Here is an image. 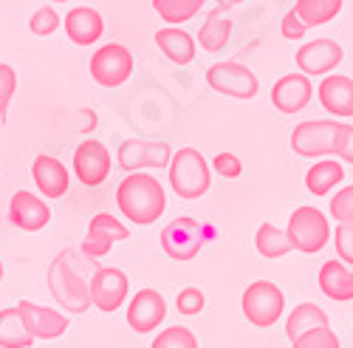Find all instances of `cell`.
I'll return each instance as SVG.
<instances>
[{"instance_id": "cell-33", "label": "cell", "mask_w": 353, "mask_h": 348, "mask_svg": "<svg viewBox=\"0 0 353 348\" xmlns=\"http://www.w3.org/2000/svg\"><path fill=\"white\" fill-rule=\"evenodd\" d=\"M60 26H63V20L54 6H40L32 17H28V28H32V35H37V37H51Z\"/></svg>"}, {"instance_id": "cell-20", "label": "cell", "mask_w": 353, "mask_h": 348, "mask_svg": "<svg viewBox=\"0 0 353 348\" xmlns=\"http://www.w3.org/2000/svg\"><path fill=\"white\" fill-rule=\"evenodd\" d=\"M63 28H65V35L74 46H94L105 35V20L91 6H77L65 14Z\"/></svg>"}, {"instance_id": "cell-43", "label": "cell", "mask_w": 353, "mask_h": 348, "mask_svg": "<svg viewBox=\"0 0 353 348\" xmlns=\"http://www.w3.org/2000/svg\"><path fill=\"white\" fill-rule=\"evenodd\" d=\"M51 3H68V0H51Z\"/></svg>"}, {"instance_id": "cell-40", "label": "cell", "mask_w": 353, "mask_h": 348, "mask_svg": "<svg viewBox=\"0 0 353 348\" xmlns=\"http://www.w3.org/2000/svg\"><path fill=\"white\" fill-rule=\"evenodd\" d=\"M280 28H283V37H285V40H303V37H305V32H308V26L297 17V12H294V9H291V12H285V17H283V26H280Z\"/></svg>"}, {"instance_id": "cell-23", "label": "cell", "mask_w": 353, "mask_h": 348, "mask_svg": "<svg viewBox=\"0 0 353 348\" xmlns=\"http://www.w3.org/2000/svg\"><path fill=\"white\" fill-rule=\"evenodd\" d=\"M319 289L322 295L331 298V300H353V272L342 264V260H325L319 269Z\"/></svg>"}, {"instance_id": "cell-30", "label": "cell", "mask_w": 353, "mask_h": 348, "mask_svg": "<svg viewBox=\"0 0 353 348\" xmlns=\"http://www.w3.org/2000/svg\"><path fill=\"white\" fill-rule=\"evenodd\" d=\"M153 9L164 23L175 26V23L192 20L203 9V0H153Z\"/></svg>"}, {"instance_id": "cell-25", "label": "cell", "mask_w": 353, "mask_h": 348, "mask_svg": "<svg viewBox=\"0 0 353 348\" xmlns=\"http://www.w3.org/2000/svg\"><path fill=\"white\" fill-rule=\"evenodd\" d=\"M322 326H328L325 309H319L316 303H300L297 309L288 314V320H285V337L297 340L300 334H305L311 329H322Z\"/></svg>"}, {"instance_id": "cell-18", "label": "cell", "mask_w": 353, "mask_h": 348, "mask_svg": "<svg viewBox=\"0 0 353 348\" xmlns=\"http://www.w3.org/2000/svg\"><path fill=\"white\" fill-rule=\"evenodd\" d=\"M314 97V85L305 74H285L272 88V105L280 113H300Z\"/></svg>"}, {"instance_id": "cell-27", "label": "cell", "mask_w": 353, "mask_h": 348, "mask_svg": "<svg viewBox=\"0 0 353 348\" xmlns=\"http://www.w3.org/2000/svg\"><path fill=\"white\" fill-rule=\"evenodd\" d=\"M345 6V0H297L294 3V12H297V17L314 28V26H325L331 23Z\"/></svg>"}, {"instance_id": "cell-8", "label": "cell", "mask_w": 353, "mask_h": 348, "mask_svg": "<svg viewBox=\"0 0 353 348\" xmlns=\"http://www.w3.org/2000/svg\"><path fill=\"white\" fill-rule=\"evenodd\" d=\"M133 74V54L122 43L99 46L91 57V77L102 88H119Z\"/></svg>"}, {"instance_id": "cell-1", "label": "cell", "mask_w": 353, "mask_h": 348, "mask_svg": "<svg viewBox=\"0 0 353 348\" xmlns=\"http://www.w3.org/2000/svg\"><path fill=\"white\" fill-rule=\"evenodd\" d=\"M99 264L77 249H63L48 267V289L68 314H82L91 303V275Z\"/></svg>"}, {"instance_id": "cell-11", "label": "cell", "mask_w": 353, "mask_h": 348, "mask_svg": "<svg viewBox=\"0 0 353 348\" xmlns=\"http://www.w3.org/2000/svg\"><path fill=\"white\" fill-rule=\"evenodd\" d=\"M110 151L99 139H85L74 151V176L85 187H99L110 176Z\"/></svg>"}, {"instance_id": "cell-14", "label": "cell", "mask_w": 353, "mask_h": 348, "mask_svg": "<svg viewBox=\"0 0 353 348\" xmlns=\"http://www.w3.org/2000/svg\"><path fill=\"white\" fill-rule=\"evenodd\" d=\"M342 57H345V48L336 40L319 37L297 48V68L305 77H328L334 74V68H339Z\"/></svg>"}, {"instance_id": "cell-2", "label": "cell", "mask_w": 353, "mask_h": 348, "mask_svg": "<svg viewBox=\"0 0 353 348\" xmlns=\"http://www.w3.org/2000/svg\"><path fill=\"white\" fill-rule=\"evenodd\" d=\"M116 207H119V213L130 224L150 226L167 210V193L156 176L136 170V173H128L125 182L116 187Z\"/></svg>"}, {"instance_id": "cell-4", "label": "cell", "mask_w": 353, "mask_h": 348, "mask_svg": "<svg viewBox=\"0 0 353 348\" xmlns=\"http://www.w3.org/2000/svg\"><path fill=\"white\" fill-rule=\"evenodd\" d=\"M285 235H288L291 249L314 255V252L325 249V244L331 238V224H328L325 213H319L316 207H297L288 218Z\"/></svg>"}, {"instance_id": "cell-19", "label": "cell", "mask_w": 353, "mask_h": 348, "mask_svg": "<svg viewBox=\"0 0 353 348\" xmlns=\"http://www.w3.org/2000/svg\"><path fill=\"white\" fill-rule=\"evenodd\" d=\"M32 179L40 190L43 198H63L68 193V167L60 162V159H54L48 153H40L32 164Z\"/></svg>"}, {"instance_id": "cell-12", "label": "cell", "mask_w": 353, "mask_h": 348, "mask_svg": "<svg viewBox=\"0 0 353 348\" xmlns=\"http://www.w3.org/2000/svg\"><path fill=\"white\" fill-rule=\"evenodd\" d=\"M128 238H130V229L119 218H113L110 213H97L91 218V224H88V235H85L79 252L85 258L97 260V258H105L116 241H128Z\"/></svg>"}, {"instance_id": "cell-24", "label": "cell", "mask_w": 353, "mask_h": 348, "mask_svg": "<svg viewBox=\"0 0 353 348\" xmlns=\"http://www.w3.org/2000/svg\"><path fill=\"white\" fill-rule=\"evenodd\" d=\"M342 179H345L342 164H339L336 159H322V162H316V164L305 173V187H308L311 195L322 198V195H328Z\"/></svg>"}, {"instance_id": "cell-31", "label": "cell", "mask_w": 353, "mask_h": 348, "mask_svg": "<svg viewBox=\"0 0 353 348\" xmlns=\"http://www.w3.org/2000/svg\"><path fill=\"white\" fill-rule=\"evenodd\" d=\"M150 348H198V340L184 326H170V329L159 331V337L153 340Z\"/></svg>"}, {"instance_id": "cell-36", "label": "cell", "mask_w": 353, "mask_h": 348, "mask_svg": "<svg viewBox=\"0 0 353 348\" xmlns=\"http://www.w3.org/2000/svg\"><path fill=\"white\" fill-rule=\"evenodd\" d=\"M203 303H207V298H203V292H201V289H195V286L181 289L179 298H175V309H179L181 314H187V317L201 314L203 311Z\"/></svg>"}, {"instance_id": "cell-28", "label": "cell", "mask_w": 353, "mask_h": 348, "mask_svg": "<svg viewBox=\"0 0 353 348\" xmlns=\"http://www.w3.org/2000/svg\"><path fill=\"white\" fill-rule=\"evenodd\" d=\"M229 37H232V20L223 17L221 12H212L207 17V23L201 26V32H198V46L203 51H212L215 54V51H221L229 43Z\"/></svg>"}, {"instance_id": "cell-16", "label": "cell", "mask_w": 353, "mask_h": 348, "mask_svg": "<svg viewBox=\"0 0 353 348\" xmlns=\"http://www.w3.org/2000/svg\"><path fill=\"white\" fill-rule=\"evenodd\" d=\"M167 317V300L156 292V289H141L133 295L128 306V326L139 334H147L164 323Z\"/></svg>"}, {"instance_id": "cell-34", "label": "cell", "mask_w": 353, "mask_h": 348, "mask_svg": "<svg viewBox=\"0 0 353 348\" xmlns=\"http://www.w3.org/2000/svg\"><path fill=\"white\" fill-rule=\"evenodd\" d=\"M14 91H17V71L6 63H0V122H6Z\"/></svg>"}, {"instance_id": "cell-13", "label": "cell", "mask_w": 353, "mask_h": 348, "mask_svg": "<svg viewBox=\"0 0 353 348\" xmlns=\"http://www.w3.org/2000/svg\"><path fill=\"white\" fill-rule=\"evenodd\" d=\"M128 292H130V283H128V275L116 267H97L94 275H91V303L110 314L116 311L125 300H128Z\"/></svg>"}, {"instance_id": "cell-21", "label": "cell", "mask_w": 353, "mask_h": 348, "mask_svg": "<svg viewBox=\"0 0 353 348\" xmlns=\"http://www.w3.org/2000/svg\"><path fill=\"white\" fill-rule=\"evenodd\" d=\"M319 105L334 116H353V79L342 74H328L316 88Z\"/></svg>"}, {"instance_id": "cell-5", "label": "cell", "mask_w": 353, "mask_h": 348, "mask_svg": "<svg viewBox=\"0 0 353 348\" xmlns=\"http://www.w3.org/2000/svg\"><path fill=\"white\" fill-rule=\"evenodd\" d=\"M241 306H243V314H246V320L252 326L272 329L283 317L285 298H283L277 283H272V280H254V283H249V289L243 292Z\"/></svg>"}, {"instance_id": "cell-41", "label": "cell", "mask_w": 353, "mask_h": 348, "mask_svg": "<svg viewBox=\"0 0 353 348\" xmlns=\"http://www.w3.org/2000/svg\"><path fill=\"white\" fill-rule=\"evenodd\" d=\"M238 3H243V0H218V6H221V9H229V6H238Z\"/></svg>"}, {"instance_id": "cell-37", "label": "cell", "mask_w": 353, "mask_h": 348, "mask_svg": "<svg viewBox=\"0 0 353 348\" xmlns=\"http://www.w3.org/2000/svg\"><path fill=\"white\" fill-rule=\"evenodd\" d=\"M334 246L342 264L353 267V224H339L334 232Z\"/></svg>"}, {"instance_id": "cell-29", "label": "cell", "mask_w": 353, "mask_h": 348, "mask_svg": "<svg viewBox=\"0 0 353 348\" xmlns=\"http://www.w3.org/2000/svg\"><path fill=\"white\" fill-rule=\"evenodd\" d=\"M254 246L263 258H283L291 252V244H288V235L285 229H277L274 224H260L257 235H254Z\"/></svg>"}, {"instance_id": "cell-42", "label": "cell", "mask_w": 353, "mask_h": 348, "mask_svg": "<svg viewBox=\"0 0 353 348\" xmlns=\"http://www.w3.org/2000/svg\"><path fill=\"white\" fill-rule=\"evenodd\" d=\"M0 280H3V260H0Z\"/></svg>"}, {"instance_id": "cell-3", "label": "cell", "mask_w": 353, "mask_h": 348, "mask_svg": "<svg viewBox=\"0 0 353 348\" xmlns=\"http://www.w3.org/2000/svg\"><path fill=\"white\" fill-rule=\"evenodd\" d=\"M170 187L179 198L195 201L212 187V170L195 148H181L170 159Z\"/></svg>"}, {"instance_id": "cell-32", "label": "cell", "mask_w": 353, "mask_h": 348, "mask_svg": "<svg viewBox=\"0 0 353 348\" xmlns=\"http://www.w3.org/2000/svg\"><path fill=\"white\" fill-rule=\"evenodd\" d=\"M291 348H339V337L334 334L331 326H322V329H311L300 334L297 340H291Z\"/></svg>"}, {"instance_id": "cell-7", "label": "cell", "mask_w": 353, "mask_h": 348, "mask_svg": "<svg viewBox=\"0 0 353 348\" xmlns=\"http://www.w3.org/2000/svg\"><path fill=\"white\" fill-rule=\"evenodd\" d=\"M336 119H308L300 122L291 133V151L303 159L334 156L336 148Z\"/></svg>"}, {"instance_id": "cell-10", "label": "cell", "mask_w": 353, "mask_h": 348, "mask_svg": "<svg viewBox=\"0 0 353 348\" xmlns=\"http://www.w3.org/2000/svg\"><path fill=\"white\" fill-rule=\"evenodd\" d=\"M172 159V148L167 142H144V139H128L119 144V153L116 162L125 173H136V170H161L170 167Z\"/></svg>"}, {"instance_id": "cell-35", "label": "cell", "mask_w": 353, "mask_h": 348, "mask_svg": "<svg viewBox=\"0 0 353 348\" xmlns=\"http://www.w3.org/2000/svg\"><path fill=\"white\" fill-rule=\"evenodd\" d=\"M331 218L336 224H353V184L342 187L334 198H331Z\"/></svg>"}, {"instance_id": "cell-9", "label": "cell", "mask_w": 353, "mask_h": 348, "mask_svg": "<svg viewBox=\"0 0 353 348\" xmlns=\"http://www.w3.org/2000/svg\"><path fill=\"white\" fill-rule=\"evenodd\" d=\"M201 246H203V226L190 215L172 218L161 229V249L172 260H192L201 252Z\"/></svg>"}, {"instance_id": "cell-22", "label": "cell", "mask_w": 353, "mask_h": 348, "mask_svg": "<svg viewBox=\"0 0 353 348\" xmlns=\"http://www.w3.org/2000/svg\"><path fill=\"white\" fill-rule=\"evenodd\" d=\"M156 46H159V51L167 57V60L175 63V66H190L195 60V51H198L195 37L187 35L184 28H175V26L159 28V32H156Z\"/></svg>"}, {"instance_id": "cell-15", "label": "cell", "mask_w": 353, "mask_h": 348, "mask_svg": "<svg viewBox=\"0 0 353 348\" xmlns=\"http://www.w3.org/2000/svg\"><path fill=\"white\" fill-rule=\"evenodd\" d=\"M9 221L23 232H40L51 221V207L46 204L43 195L17 190L9 201Z\"/></svg>"}, {"instance_id": "cell-39", "label": "cell", "mask_w": 353, "mask_h": 348, "mask_svg": "<svg viewBox=\"0 0 353 348\" xmlns=\"http://www.w3.org/2000/svg\"><path fill=\"white\" fill-rule=\"evenodd\" d=\"M334 156H339L342 162L353 164V125L339 122V128H336V148H334Z\"/></svg>"}, {"instance_id": "cell-26", "label": "cell", "mask_w": 353, "mask_h": 348, "mask_svg": "<svg viewBox=\"0 0 353 348\" xmlns=\"http://www.w3.org/2000/svg\"><path fill=\"white\" fill-rule=\"evenodd\" d=\"M32 342L34 337L26 329L17 306L0 311V348H32Z\"/></svg>"}, {"instance_id": "cell-38", "label": "cell", "mask_w": 353, "mask_h": 348, "mask_svg": "<svg viewBox=\"0 0 353 348\" xmlns=\"http://www.w3.org/2000/svg\"><path fill=\"white\" fill-rule=\"evenodd\" d=\"M212 167H215L218 176H223V179H238L241 173H243V162L234 156V153H218L212 159Z\"/></svg>"}, {"instance_id": "cell-17", "label": "cell", "mask_w": 353, "mask_h": 348, "mask_svg": "<svg viewBox=\"0 0 353 348\" xmlns=\"http://www.w3.org/2000/svg\"><path fill=\"white\" fill-rule=\"evenodd\" d=\"M17 311H20L26 329L32 331L34 340H57V337H63L68 331V317L54 311V309L37 306L32 300H20Z\"/></svg>"}, {"instance_id": "cell-6", "label": "cell", "mask_w": 353, "mask_h": 348, "mask_svg": "<svg viewBox=\"0 0 353 348\" xmlns=\"http://www.w3.org/2000/svg\"><path fill=\"white\" fill-rule=\"evenodd\" d=\"M207 85L212 91L232 97V99H254L260 91V79L252 68H246L243 63H215L207 68Z\"/></svg>"}]
</instances>
